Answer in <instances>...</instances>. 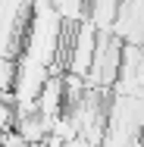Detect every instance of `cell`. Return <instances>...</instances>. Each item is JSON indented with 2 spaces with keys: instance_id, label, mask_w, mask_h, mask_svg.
<instances>
[{
  "instance_id": "obj_1",
  "label": "cell",
  "mask_w": 144,
  "mask_h": 147,
  "mask_svg": "<svg viewBox=\"0 0 144 147\" xmlns=\"http://www.w3.org/2000/svg\"><path fill=\"white\" fill-rule=\"evenodd\" d=\"M13 128L25 138V144H34V141H47V135H50V122L44 116H38L34 110L31 113H16L13 119Z\"/></svg>"
}]
</instances>
